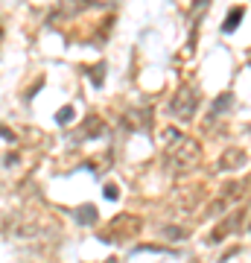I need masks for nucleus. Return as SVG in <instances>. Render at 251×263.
<instances>
[{
    "instance_id": "1",
    "label": "nucleus",
    "mask_w": 251,
    "mask_h": 263,
    "mask_svg": "<svg viewBox=\"0 0 251 263\" xmlns=\"http://www.w3.org/2000/svg\"><path fill=\"white\" fill-rule=\"evenodd\" d=\"M239 18H242V9H234V12H231V18L222 24V33H234L236 24H239Z\"/></svg>"
},
{
    "instance_id": "2",
    "label": "nucleus",
    "mask_w": 251,
    "mask_h": 263,
    "mask_svg": "<svg viewBox=\"0 0 251 263\" xmlns=\"http://www.w3.org/2000/svg\"><path fill=\"white\" fill-rule=\"evenodd\" d=\"M70 117H73V111H70V108H65V111H59V123H67Z\"/></svg>"
},
{
    "instance_id": "3",
    "label": "nucleus",
    "mask_w": 251,
    "mask_h": 263,
    "mask_svg": "<svg viewBox=\"0 0 251 263\" xmlns=\"http://www.w3.org/2000/svg\"><path fill=\"white\" fill-rule=\"evenodd\" d=\"M105 196L108 199H117V187H105Z\"/></svg>"
}]
</instances>
